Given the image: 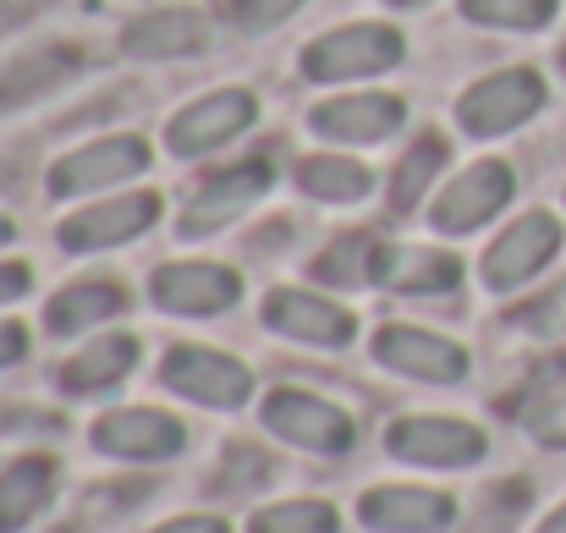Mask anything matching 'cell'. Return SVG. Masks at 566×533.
<instances>
[{"label": "cell", "mask_w": 566, "mask_h": 533, "mask_svg": "<svg viewBox=\"0 0 566 533\" xmlns=\"http://www.w3.org/2000/svg\"><path fill=\"white\" fill-rule=\"evenodd\" d=\"M401 61V33L385 22H353L303 50V77L314 83H353V77H379Z\"/></svg>", "instance_id": "1"}, {"label": "cell", "mask_w": 566, "mask_h": 533, "mask_svg": "<svg viewBox=\"0 0 566 533\" xmlns=\"http://www.w3.org/2000/svg\"><path fill=\"white\" fill-rule=\"evenodd\" d=\"M539 105H545V77L528 72V66H512V72L479 77V83L462 94L457 122H462L473 138H501V133L523 127Z\"/></svg>", "instance_id": "2"}, {"label": "cell", "mask_w": 566, "mask_h": 533, "mask_svg": "<svg viewBox=\"0 0 566 533\" xmlns=\"http://www.w3.org/2000/svg\"><path fill=\"white\" fill-rule=\"evenodd\" d=\"M264 429L281 435L286 446H303V451H325V457H342L353 446V418L336 407V401H319L308 390H270L264 401Z\"/></svg>", "instance_id": "3"}, {"label": "cell", "mask_w": 566, "mask_h": 533, "mask_svg": "<svg viewBox=\"0 0 566 533\" xmlns=\"http://www.w3.org/2000/svg\"><path fill=\"white\" fill-rule=\"evenodd\" d=\"M562 248V226L556 215H523L517 226H506L490 253H484V286L490 292H517L523 281H534Z\"/></svg>", "instance_id": "4"}, {"label": "cell", "mask_w": 566, "mask_h": 533, "mask_svg": "<svg viewBox=\"0 0 566 533\" xmlns=\"http://www.w3.org/2000/svg\"><path fill=\"white\" fill-rule=\"evenodd\" d=\"M253 116H259V105H253V94L248 88H214V94H203V100H192L188 111H177L171 116V155H209V149H220V144H231L237 133H248L253 127Z\"/></svg>", "instance_id": "5"}, {"label": "cell", "mask_w": 566, "mask_h": 533, "mask_svg": "<svg viewBox=\"0 0 566 533\" xmlns=\"http://www.w3.org/2000/svg\"><path fill=\"white\" fill-rule=\"evenodd\" d=\"M512 166H501V160H479V166H468L457 181H446V192L434 198V231H446V237H468V231H479L484 220H495L506 203H512Z\"/></svg>", "instance_id": "6"}, {"label": "cell", "mask_w": 566, "mask_h": 533, "mask_svg": "<svg viewBox=\"0 0 566 533\" xmlns=\"http://www.w3.org/2000/svg\"><path fill=\"white\" fill-rule=\"evenodd\" d=\"M385 446L418 468H473L484 457V435L462 418H396Z\"/></svg>", "instance_id": "7"}, {"label": "cell", "mask_w": 566, "mask_h": 533, "mask_svg": "<svg viewBox=\"0 0 566 533\" xmlns=\"http://www.w3.org/2000/svg\"><path fill=\"white\" fill-rule=\"evenodd\" d=\"M138 171H149L144 138L111 133V138L83 144V149H72L66 160H55V166H50V192H55V198H72V192H94V187H111V181H133Z\"/></svg>", "instance_id": "8"}, {"label": "cell", "mask_w": 566, "mask_h": 533, "mask_svg": "<svg viewBox=\"0 0 566 533\" xmlns=\"http://www.w3.org/2000/svg\"><path fill=\"white\" fill-rule=\"evenodd\" d=\"M160 379L203 407H242L248 390H253V374L226 353H209V347H171L160 363Z\"/></svg>", "instance_id": "9"}, {"label": "cell", "mask_w": 566, "mask_h": 533, "mask_svg": "<svg viewBox=\"0 0 566 533\" xmlns=\"http://www.w3.org/2000/svg\"><path fill=\"white\" fill-rule=\"evenodd\" d=\"M270 181H275L270 160H242V166H231V171L209 177L188 203H182V237H209V231L231 226L237 215H248V209L264 198V187H270Z\"/></svg>", "instance_id": "10"}, {"label": "cell", "mask_w": 566, "mask_h": 533, "mask_svg": "<svg viewBox=\"0 0 566 533\" xmlns=\"http://www.w3.org/2000/svg\"><path fill=\"white\" fill-rule=\"evenodd\" d=\"M155 215H160V198H155V192H116V198L88 203V209H77L72 220H61V248H72V253L122 248V242H133L138 231H149Z\"/></svg>", "instance_id": "11"}, {"label": "cell", "mask_w": 566, "mask_h": 533, "mask_svg": "<svg viewBox=\"0 0 566 533\" xmlns=\"http://www.w3.org/2000/svg\"><path fill=\"white\" fill-rule=\"evenodd\" d=\"M182 440H188L182 424L155 407H127V412H111L94 424V446L111 457H127V462H166L182 451Z\"/></svg>", "instance_id": "12"}, {"label": "cell", "mask_w": 566, "mask_h": 533, "mask_svg": "<svg viewBox=\"0 0 566 533\" xmlns=\"http://www.w3.org/2000/svg\"><path fill=\"white\" fill-rule=\"evenodd\" d=\"M375 357L385 368L407 374V379H429V385H457L468 374V353L446 336H429V331H407V325H390L375 336Z\"/></svg>", "instance_id": "13"}, {"label": "cell", "mask_w": 566, "mask_h": 533, "mask_svg": "<svg viewBox=\"0 0 566 533\" xmlns=\"http://www.w3.org/2000/svg\"><path fill=\"white\" fill-rule=\"evenodd\" d=\"M242 297V281L226 264H166L155 270V303L188 320H209Z\"/></svg>", "instance_id": "14"}, {"label": "cell", "mask_w": 566, "mask_h": 533, "mask_svg": "<svg viewBox=\"0 0 566 533\" xmlns=\"http://www.w3.org/2000/svg\"><path fill=\"white\" fill-rule=\"evenodd\" d=\"M264 325L292 336V342H308V347H347L353 342V314L314 297V292H270Z\"/></svg>", "instance_id": "15"}, {"label": "cell", "mask_w": 566, "mask_h": 533, "mask_svg": "<svg viewBox=\"0 0 566 533\" xmlns=\"http://www.w3.org/2000/svg\"><path fill=\"white\" fill-rule=\"evenodd\" d=\"M358 518L379 533H440L457 518V506H451V495H440V490L385 484V490H369V495L358 501Z\"/></svg>", "instance_id": "16"}, {"label": "cell", "mask_w": 566, "mask_h": 533, "mask_svg": "<svg viewBox=\"0 0 566 533\" xmlns=\"http://www.w3.org/2000/svg\"><path fill=\"white\" fill-rule=\"evenodd\" d=\"M308 122H314V133H325L336 144H385L407 122V105L396 94H342V100L319 105Z\"/></svg>", "instance_id": "17"}, {"label": "cell", "mask_w": 566, "mask_h": 533, "mask_svg": "<svg viewBox=\"0 0 566 533\" xmlns=\"http://www.w3.org/2000/svg\"><path fill=\"white\" fill-rule=\"evenodd\" d=\"M122 44H127V55H149V61L198 55V50H203V17H198V11H177V6L149 11V17L127 22Z\"/></svg>", "instance_id": "18"}, {"label": "cell", "mask_w": 566, "mask_h": 533, "mask_svg": "<svg viewBox=\"0 0 566 533\" xmlns=\"http://www.w3.org/2000/svg\"><path fill=\"white\" fill-rule=\"evenodd\" d=\"M50 490H55V462H50V457H22V462H11V468L0 473V533L28 529V523L44 512Z\"/></svg>", "instance_id": "19"}, {"label": "cell", "mask_w": 566, "mask_h": 533, "mask_svg": "<svg viewBox=\"0 0 566 533\" xmlns=\"http://www.w3.org/2000/svg\"><path fill=\"white\" fill-rule=\"evenodd\" d=\"M138 363V342L133 336H99L94 347H83L77 357L61 363V385L72 396H88V390H111L116 379H127Z\"/></svg>", "instance_id": "20"}, {"label": "cell", "mask_w": 566, "mask_h": 533, "mask_svg": "<svg viewBox=\"0 0 566 533\" xmlns=\"http://www.w3.org/2000/svg\"><path fill=\"white\" fill-rule=\"evenodd\" d=\"M122 309H127V297H122L116 281H83V286H66V292L50 303L44 325H50V336H77V331H88V325L116 320Z\"/></svg>", "instance_id": "21"}, {"label": "cell", "mask_w": 566, "mask_h": 533, "mask_svg": "<svg viewBox=\"0 0 566 533\" xmlns=\"http://www.w3.org/2000/svg\"><path fill=\"white\" fill-rule=\"evenodd\" d=\"M379 281L396 292H451L462 281V264L434 248H401V253H379Z\"/></svg>", "instance_id": "22"}, {"label": "cell", "mask_w": 566, "mask_h": 533, "mask_svg": "<svg viewBox=\"0 0 566 533\" xmlns=\"http://www.w3.org/2000/svg\"><path fill=\"white\" fill-rule=\"evenodd\" d=\"M303 192L308 198H319V203H358V198H369V166H358V160H342V155H314V160H303Z\"/></svg>", "instance_id": "23"}, {"label": "cell", "mask_w": 566, "mask_h": 533, "mask_svg": "<svg viewBox=\"0 0 566 533\" xmlns=\"http://www.w3.org/2000/svg\"><path fill=\"white\" fill-rule=\"evenodd\" d=\"M314 270H319V281H331V286H364V281H379V242L364 237V231H353V237L331 242V248L319 253Z\"/></svg>", "instance_id": "24"}, {"label": "cell", "mask_w": 566, "mask_h": 533, "mask_svg": "<svg viewBox=\"0 0 566 533\" xmlns=\"http://www.w3.org/2000/svg\"><path fill=\"white\" fill-rule=\"evenodd\" d=\"M440 166H446V144H440V138H418V144L401 155L396 177H390V203H396V209H412V203L429 192V181L440 177Z\"/></svg>", "instance_id": "25"}, {"label": "cell", "mask_w": 566, "mask_h": 533, "mask_svg": "<svg viewBox=\"0 0 566 533\" xmlns=\"http://www.w3.org/2000/svg\"><path fill=\"white\" fill-rule=\"evenodd\" d=\"M462 17L484 22V28H545L556 17V0H462Z\"/></svg>", "instance_id": "26"}, {"label": "cell", "mask_w": 566, "mask_h": 533, "mask_svg": "<svg viewBox=\"0 0 566 533\" xmlns=\"http://www.w3.org/2000/svg\"><path fill=\"white\" fill-rule=\"evenodd\" d=\"M72 72V55H55V50H39V55H28V61H17L6 77H0V100H33V94H44L50 83H61Z\"/></svg>", "instance_id": "27"}, {"label": "cell", "mask_w": 566, "mask_h": 533, "mask_svg": "<svg viewBox=\"0 0 566 533\" xmlns=\"http://www.w3.org/2000/svg\"><path fill=\"white\" fill-rule=\"evenodd\" d=\"M248 533H336V512L325 501H281L264 506Z\"/></svg>", "instance_id": "28"}, {"label": "cell", "mask_w": 566, "mask_h": 533, "mask_svg": "<svg viewBox=\"0 0 566 533\" xmlns=\"http://www.w3.org/2000/svg\"><path fill=\"white\" fill-rule=\"evenodd\" d=\"M297 6H303V0H231L226 17H237V28H248V33H264V28L286 22Z\"/></svg>", "instance_id": "29"}, {"label": "cell", "mask_w": 566, "mask_h": 533, "mask_svg": "<svg viewBox=\"0 0 566 533\" xmlns=\"http://www.w3.org/2000/svg\"><path fill=\"white\" fill-rule=\"evenodd\" d=\"M528 435L566 451V390L562 396H539V407H528Z\"/></svg>", "instance_id": "30"}, {"label": "cell", "mask_w": 566, "mask_h": 533, "mask_svg": "<svg viewBox=\"0 0 566 533\" xmlns=\"http://www.w3.org/2000/svg\"><path fill=\"white\" fill-rule=\"evenodd\" d=\"M523 325H528V331H539V336L566 331V281L556 286V292H545L539 303H528V309H523Z\"/></svg>", "instance_id": "31"}, {"label": "cell", "mask_w": 566, "mask_h": 533, "mask_svg": "<svg viewBox=\"0 0 566 533\" xmlns=\"http://www.w3.org/2000/svg\"><path fill=\"white\" fill-rule=\"evenodd\" d=\"M22 353H28V331H22L17 320H0V368L17 363Z\"/></svg>", "instance_id": "32"}, {"label": "cell", "mask_w": 566, "mask_h": 533, "mask_svg": "<svg viewBox=\"0 0 566 533\" xmlns=\"http://www.w3.org/2000/svg\"><path fill=\"white\" fill-rule=\"evenodd\" d=\"M28 286H33L28 264H0V303H17V297H22Z\"/></svg>", "instance_id": "33"}, {"label": "cell", "mask_w": 566, "mask_h": 533, "mask_svg": "<svg viewBox=\"0 0 566 533\" xmlns=\"http://www.w3.org/2000/svg\"><path fill=\"white\" fill-rule=\"evenodd\" d=\"M155 533H231L220 518H177V523H166V529H155Z\"/></svg>", "instance_id": "34"}, {"label": "cell", "mask_w": 566, "mask_h": 533, "mask_svg": "<svg viewBox=\"0 0 566 533\" xmlns=\"http://www.w3.org/2000/svg\"><path fill=\"white\" fill-rule=\"evenodd\" d=\"M33 6H39V0H0V33H6V28H17V22H28V17H33Z\"/></svg>", "instance_id": "35"}, {"label": "cell", "mask_w": 566, "mask_h": 533, "mask_svg": "<svg viewBox=\"0 0 566 533\" xmlns=\"http://www.w3.org/2000/svg\"><path fill=\"white\" fill-rule=\"evenodd\" d=\"M534 533H566V506H556V512H551V518H545Z\"/></svg>", "instance_id": "36"}, {"label": "cell", "mask_w": 566, "mask_h": 533, "mask_svg": "<svg viewBox=\"0 0 566 533\" xmlns=\"http://www.w3.org/2000/svg\"><path fill=\"white\" fill-rule=\"evenodd\" d=\"M11 237H17V226H11V220H0V248H6Z\"/></svg>", "instance_id": "37"}, {"label": "cell", "mask_w": 566, "mask_h": 533, "mask_svg": "<svg viewBox=\"0 0 566 533\" xmlns=\"http://www.w3.org/2000/svg\"><path fill=\"white\" fill-rule=\"evenodd\" d=\"M396 6H418V0H396Z\"/></svg>", "instance_id": "38"}, {"label": "cell", "mask_w": 566, "mask_h": 533, "mask_svg": "<svg viewBox=\"0 0 566 533\" xmlns=\"http://www.w3.org/2000/svg\"><path fill=\"white\" fill-rule=\"evenodd\" d=\"M562 66H566V44H562Z\"/></svg>", "instance_id": "39"}]
</instances>
